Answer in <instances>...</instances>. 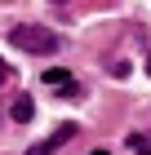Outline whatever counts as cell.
Instances as JSON below:
<instances>
[{"label":"cell","instance_id":"cell-4","mask_svg":"<svg viewBox=\"0 0 151 155\" xmlns=\"http://www.w3.org/2000/svg\"><path fill=\"white\" fill-rule=\"evenodd\" d=\"M31 111H36V102H31L27 93H18V97H13V107H9V115L18 120V124H27V120H31Z\"/></svg>","mask_w":151,"mask_h":155},{"label":"cell","instance_id":"cell-1","mask_svg":"<svg viewBox=\"0 0 151 155\" xmlns=\"http://www.w3.org/2000/svg\"><path fill=\"white\" fill-rule=\"evenodd\" d=\"M9 45H13V49H22V53L45 58V53H58L62 40L53 36L49 27H31V22H22V27H13V31H9Z\"/></svg>","mask_w":151,"mask_h":155},{"label":"cell","instance_id":"cell-5","mask_svg":"<svg viewBox=\"0 0 151 155\" xmlns=\"http://www.w3.org/2000/svg\"><path fill=\"white\" fill-rule=\"evenodd\" d=\"M125 146H129L133 155H151V137H142V133H129V137H125Z\"/></svg>","mask_w":151,"mask_h":155},{"label":"cell","instance_id":"cell-7","mask_svg":"<svg viewBox=\"0 0 151 155\" xmlns=\"http://www.w3.org/2000/svg\"><path fill=\"white\" fill-rule=\"evenodd\" d=\"M89 155H111V151H89Z\"/></svg>","mask_w":151,"mask_h":155},{"label":"cell","instance_id":"cell-2","mask_svg":"<svg viewBox=\"0 0 151 155\" xmlns=\"http://www.w3.org/2000/svg\"><path fill=\"white\" fill-rule=\"evenodd\" d=\"M40 84H49V93H58V97H80V84H76V75H71V71H62V67L45 71V80H40Z\"/></svg>","mask_w":151,"mask_h":155},{"label":"cell","instance_id":"cell-9","mask_svg":"<svg viewBox=\"0 0 151 155\" xmlns=\"http://www.w3.org/2000/svg\"><path fill=\"white\" fill-rule=\"evenodd\" d=\"M53 5H62V0H53Z\"/></svg>","mask_w":151,"mask_h":155},{"label":"cell","instance_id":"cell-8","mask_svg":"<svg viewBox=\"0 0 151 155\" xmlns=\"http://www.w3.org/2000/svg\"><path fill=\"white\" fill-rule=\"evenodd\" d=\"M147 75H151V58H147Z\"/></svg>","mask_w":151,"mask_h":155},{"label":"cell","instance_id":"cell-6","mask_svg":"<svg viewBox=\"0 0 151 155\" xmlns=\"http://www.w3.org/2000/svg\"><path fill=\"white\" fill-rule=\"evenodd\" d=\"M9 80H13V67H9L5 58H0V84H9Z\"/></svg>","mask_w":151,"mask_h":155},{"label":"cell","instance_id":"cell-3","mask_svg":"<svg viewBox=\"0 0 151 155\" xmlns=\"http://www.w3.org/2000/svg\"><path fill=\"white\" fill-rule=\"evenodd\" d=\"M71 137H76V124H62L58 133H49L45 142H36V146H31V151H27V155H53V151H58V146H67Z\"/></svg>","mask_w":151,"mask_h":155}]
</instances>
